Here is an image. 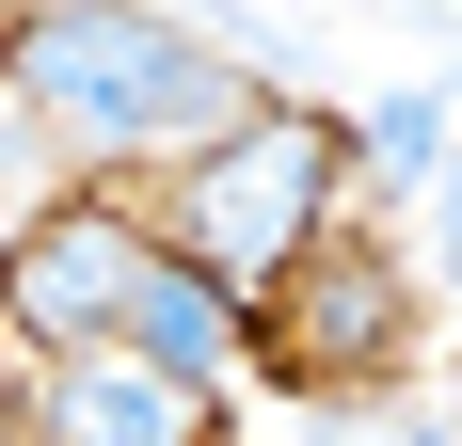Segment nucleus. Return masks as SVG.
<instances>
[{
  "mask_svg": "<svg viewBox=\"0 0 462 446\" xmlns=\"http://www.w3.org/2000/svg\"><path fill=\"white\" fill-rule=\"evenodd\" d=\"M272 446H462V414H430V399H303Z\"/></svg>",
  "mask_w": 462,
  "mask_h": 446,
  "instance_id": "0eeeda50",
  "label": "nucleus"
},
{
  "mask_svg": "<svg viewBox=\"0 0 462 446\" xmlns=\"http://www.w3.org/2000/svg\"><path fill=\"white\" fill-rule=\"evenodd\" d=\"M255 112H272V80L208 16H176V0H64V16L16 33V144L64 128L80 160H176L191 176Z\"/></svg>",
  "mask_w": 462,
  "mask_h": 446,
  "instance_id": "f257e3e1",
  "label": "nucleus"
},
{
  "mask_svg": "<svg viewBox=\"0 0 462 446\" xmlns=\"http://www.w3.org/2000/svg\"><path fill=\"white\" fill-rule=\"evenodd\" d=\"M335 176H367V144L335 128V112H255L239 144H208L191 176H160V239H176L191 271H224L239 303H272L287 271L335 239Z\"/></svg>",
  "mask_w": 462,
  "mask_h": 446,
  "instance_id": "7ed1b4c3",
  "label": "nucleus"
},
{
  "mask_svg": "<svg viewBox=\"0 0 462 446\" xmlns=\"http://www.w3.org/2000/svg\"><path fill=\"white\" fill-rule=\"evenodd\" d=\"M430 223H447V271H462V160L430 176Z\"/></svg>",
  "mask_w": 462,
  "mask_h": 446,
  "instance_id": "6e6552de",
  "label": "nucleus"
},
{
  "mask_svg": "<svg viewBox=\"0 0 462 446\" xmlns=\"http://www.w3.org/2000/svg\"><path fill=\"white\" fill-rule=\"evenodd\" d=\"M351 144H367L383 191H430V176L462 160V80H399V96H367V128H351Z\"/></svg>",
  "mask_w": 462,
  "mask_h": 446,
  "instance_id": "423d86ee",
  "label": "nucleus"
},
{
  "mask_svg": "<svg viewBox=\"0 0 462 446\" xmlns=\"http://www.w3.org/2000/svg\"><path fill=\"white\" fill-rule=\"evenodd\" d=\"M399 351H415V271L383 256V239H319L255 303V367H272L287 399H383Z\"/></svg>",
  "mask_w": 462,
  "mask_h": 446,
  "instance_id": "20e7f679",
  "label": "nucleus"
},
{
  "mask_svg": "<svg viewBox=\"0 0 462 446\" xmlns=\"http://www.w3.org/2000/svg\"><path fill=\"white\" fill-rule=\"evenodd\" d=\"M16 446H208V383L143 351H16Z\"/></svg>",
  "mask_w": 462,
  "mask_h": 446,
  "instance_id": "39448f33",
  "label": "nucleus"
},
{
  "mask_svg": "<svg viewBox=\"0 0 462 446\" xmlns=\"http://www.w3.org/2000/svg\"><path fill=\"white\" fill-rule=\"evenodd\" d=\"M16 351H143L176 383H224L255 367V303L191 271L143 208H48L16 239Z\"/></svg>",
  "mask_w": 462,
  "mask_h": 446,
  "instance_id": "f03ea898",
  "label": "nucleus"
},
{
  "mask_svg": "<svg viewBox=\"0 0 462 446\" xmlns=\"http://www.w3.org/2000/svg\"><path fill=\"white\" fill-rule=\"evenodd\" d=\"M447 287H462V271H447Z\"/></svg>",
  "mask_w": 462,
  "mask_h": 446,
  "instance_id": "1a4fd4ad",
  "label": "nucleus"
}]
</instances>
